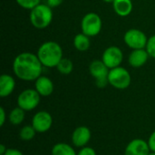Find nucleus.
<instances>
[{
    "mask_svg": "<svg viewBox=\"0 0 155 155\" xmlns=\"http://www.w3.org/2000/svg\"><path fill=\"white\" fill-rule=\"evenodd\" d=\"M43 67L37 54L29 52L19 54L13 61V72L15 75L18 79L25 82L35 81L40 77Z\"/></svg>",
    "mask_w": 155,
    "mask_h": 155,
    "instance_id": "obj_1",
    "label": "nucleus"
},
{
    "mask_svg": "<svg viewBox=\"0 0 155 155\" xmlns=\"http://www.w3.org/2000/svg\"><path fill=\"white\" fill-rule=\"evenodd\" d=\"M36 54L44 67L54 68L63 58V49L58 43L47 41L39 46Z\"/></svg>",
    "mask_w": 155,
    "mask_h": 155,
    "instance_id": "obj_2",
    "label": "nucleus"
},
{
    "mask_svg": "<svg viewBox=\"0 0 155 155\" xmlns=\"http://www.w3.org/2000/svg\"><path fill=\"white\" fill-rule=\"evenodd\" d=\"M29 19L34 27L36 29H45L52 23L53 11L46 4H39L30 10Z\"/></svg>",
    "mask_w": 155,
    "mask_h": 155,
    "instance_id": "obj_3",
    "label": "nucleus"
},
{
    "mask_svg": "<svg viewBox=\"0 0 155 155\" xmlns=\"http://www.w3.org/2000/svg\"><path fill=\"white\" fill-rule=\"evenodd\" d=\"M109 84L118 90L127 89L132 83V77L127 69L122 66H118L110 69L108 74Z\"/></svg>",
    "mask_w": 155,
    "mask_h": 155,
    "instance_id": "obj_4",
    "label": "nucleus"
},
{
    "mask_svg": "<svg viewBox=\"0 0 155 155\" xmlns=\"http://www.w3.org/2000/svg\"><path fill=\"white\" fill-rule=\"evenodd\" d=\"M103 23L100 15L96 13L90 12L84 15L81 22L82 33L89 37L96 36L102 30Z\"/></svg>",
    "mask_w": 155,
    "mask_h": 155,
    "instance_id": "obj_5",
    "label": "nucleus"
},
{
    "mask_svg": "<svg viewBox=\"0 0 155 155\" xmlns=\"http://www.w3.org/2000/svg\"><path fill=\"white\" fill-rule=\"evenodd\" d=\"M41 95L35 89H25L17 96V106L25 112L33 111L40 103Z\"/></svg>",
    "mask_w": 155,
    "mask_h": 155,
    "instance_id": "obj_6",
    "label": "nucleus"
},
{
    "mask_svg": "<svg viewBox=\"0 0 155 155\" xmlns=\"http://www.w3.org/2000/svg\"><path fill=\"white\" fill-rule=\"evenodd\" d=\"M110 69L102 60H94L89 65L90 74L95 79V84L99 88H104L108 84V74Z\"/></svg>",
    "mask_w": 155,
    "mask_h": 155,
    "instance_id": "obj_7",
    "label": "nucleus"
},
{
    "mask_svg": "<svg viewBox=\"0 0 155 155\" xmlns=\"http://www.w3.org/2000/svg\"><path fill=\"white\" fill-rule=\"evenodd\" d=\"M125 45L133 50L146 48L148 38L144 32L140 29L132 28L125 32L124 35Z\"/></svg>",
    "mask_w": 155,
    "mask_h": 155,
    "instance_id": "obj_8",
    "label": "nucleus"
},
{
    "mask_svg": "<svg viewBox=\"0 0 155 155\" xmlns=\"http://www.w3.org/2000/svg\"><path fill=\"white\" fill-rule=\"evenodd\" d=\"M101 60L109 69H113L121 65L124 60V53L120 47L112 45L104 51Z\"/></svg>",
    "mask_w": 155,
    "mask_h": 155,
    "instance_id": "obj_9",
    "label": "nucleus"
},
{
    "mask_svg": "<svg viewBox=\"0 0 155 155\" xmlns=\"http://www.w3.org/2000/svg\"><path fill=\"white\" fill-rule=\"evenodd\" d=\"M31 124L36 133H46L51 129L53 125V117L46 111H39L34 114Z\"/></svg>",
    "mask_w": 155,
    "mask_h": 155,
    "instance_id": "obj_10",
    "label": "nucleus"
},
{
    "mask_svg": "<svg viewBox=\"0 0 155 155\" xmlns=\"http://www.w3.org/2000/svg\"><path fill=\"white\" fill-rule=\"evenodd\" d=\"M92 137V133L87 126L76 127L72 134V143L76 148H83L87 146Z\"/></svg>",
    "mask_w": 155,
    "mask_h": 155,
    "instance_id": "obj_11",
    "label": "nucleus"
},
{
    "mask_svg": "<svg viewBox=\"0 0 155 155\" xmlns=\"http://www.w3.org/2000/svg\"><path fill=\"white\" fill-rule=\"evenodd\" d=\"M150 153L148 143L140 138L132 140L124 150V155H149Z\"/></svg>",
    "mask_w": 155,
    "mask_h": 155,
    "instance_id": "obj_12",
    "label": "nucleus"
},
{
    "mask_svg": "<svg viewBox=\"0 0 155 155\" xmlns=\"http://www.w3.org/2000/svg\"><path fill=\"white\" fill-rule=\"evenodd\" d=\"M149 57L150 55L146 48L135 49L130 53L128 56V63L134 68H140L147 63Z\"/></svg>",
    "mask_w": 155,
    "mask_h": 155,
    "instance_id": "obj_13",
    "label": "nucleus"
},
{
    "mask_svg": "<svg viewBox=\"0 0 155 155\" xmlns=\"http://www.w3.org/2000/svg\"><path fill=\"white\" fill-rule=\"evenodd\" d=\"M35 89L41 96L47 97L53 94L54 86L53 81L49 77L41 75L35 81Z\"/></svg>",
    "mask_w": 155,
    "mask_h": 155,
    "instance_id": "obj_14",
    "label": "nucleus"
},
{
    "mask_svg": "<svg viewBox=\"0 0 155 155\" xmlns=\"http://www.w3.org/2000/svg\"><path fill=\"white\" fill-rule=\"evenodd\" d=\"M15 88V78L10 75L4 74L0 76V96L2 98L9 96Z\"/></svg>",
    "mask_w": 155,
    "mask_h": 155,
    "instance_id": "obj_15",
    "label": "nucleus"
},
{
    "mask_svg": "<svg viewBox=\"0 0 155 155\" xmlns=\"http://www.w3.org/2000/svg\"><path fill=\"white\" fill-rule=\"evenodd\" d=\"M113 7L116 15L122 17H126L132 13L134 5L132 0H114Z\"/></svg>",
    "mask_w": 155,
    "mask_h": 155,
    "instance_id": "obj_16",
    "label": "nucleus"
},
{
    "mask_svg": "<svg viewBox=\"0 0 155 155\" xmlns=\"http://www.w3.org/2000/svg\"><path fill=\"white\" fill-rule=\"evenodd\" d=\"M74 46L76 50L80 52H85L90 48L91 42L89 36L84 35V33H79L74 37L73 41Z\"/></svg>",
    "mask_w": 155,
    "mask_h": 155,
    "instance_id": "obj_17",
    "label": "nucleus"
},
{
    "mask_svg": "<svg viewBox=\"0 0 155 155\" xmlns=\"http://www.w3.org/2000/svg\"><path fill=\"white\" fill-rule=\"evenodd\" d=\"M51 155H77V153L72 145L64 143H58L53 146Z\"/></svg>",
    "mask_w": 155,
    "mask_h": 155,
    "instance_id": "obj_18",
    "label": "nucleus"
},
{
    "mask_svg": "<svg viewBox=\"0 0 155 155\" xmlns=\"http://www.w3.org/2000/svg\"><path fill=\"white\" fill-rule=\"evenodd\" d=\"M25 118V111L20 107H15L11 110L8 114V120L13 125H20Z\"/></svg>",
    "mask_w": 155,
    "mask_h": 155,
    "instance_id": "obj_19",
    "label": "nucleus"
},
{
    "mask_svg": "<svg viewBox=\"0 0 155 155\" xmlns=\"http://www.w3.org/2000/svg\"><path fill=\"white\" fill-rule=\"evenodd\" d=\"M56 69L61 74L64 75H68L70 74L73 70H74V64L69 58H64L63 57L62 60L59 62V64L56 66Z\"/></svg>",
    "mask_w": 155,
    "mask_h": 155,
    "instance_id": "obj_20",
    "label": "nucleus"
},
{
    "mask_svg": "<svg viewBox=\"0 0 155 155\" xmlns=\"http://www.w3.org/2000/svg\"><path fill=\"white\" fill-rule=\"evenodd\" d=\"M35 134H36V131L32 126V124L31 125H25L24 127H22L20 129L19 138L22 141L29 142V141H31V140H33L35 138Z\"/></svg>",
    "mask_w": 155,
    "mask_h": 155,
    "instance_id": "obj_21",
    "label": "nucleus"
},
{
    "mask_svg": "<svg viewBox=\"0 0 155 155\" xmlns=\"http://www.w3.org/2000/svg\"><path fill=\"white\" fill-rule=\"evenodd\" d=\"M15 1L19 6L26 10H32L36 5L41 4L40 3L41 0H15Z\"/></svg>",
    "mask_w": 155,
    "mask_h": 155,
    "instance_id": "obj_22",
    "label": "nucleus"
},
{
    "mask_svg": "<svg viewBox=\"0 0 155 155\" xmlns=\"http://www.w3.org/2000/svg\"><path fill=\"white\" fill-rule=\"evenodd\" d=\"M146 50H147L150 57H153V59H155V35L148 38Z\"/></svg>",
    "mask_w": 155,
    "mask_h": 155,
    "instance_id": "obj_23",
    "label": "nucleus"
},
{
    "mask_svg": "<svg viewBox=\"0 0 155 155\" xmlns=\"http://www.w3.org/2000/svg\"><path fill=\"white\" fill-rule=\"evenodd\" d=\"M77 155H97L94 149L89 146H85L80 149V151L77 153Z\"/></svg>",
    "mask_w": 155,
    "mask_h": 155,
    "instance_id": "obj_24",
    "label": "nucleus"
},
{
    "mask_svg": "<svg viewBox=\"0 0 155 155\" xmlns=\"http://www.w3.org/2000/svg\"><path fill=\"white\" fill-rule=\"evenodd\" d=\"M147 143H148L151 152H155V131L151 134V135L148 138Z\"/></svg>",
    "mask_w": 155,
    "mask_h": 155,
    "instance_id": "obj_25",
    "label": "nucleus"
},
{
    "mask_svg": "<svg viewBox=\"0 0 155 155\" xmlns=\"http://www.w3.org/2000/svg\"><path fill=\"white\" fill-rule=\"evenodd\" d=\"M64 0H46V5H49L51 8H54L59 6Z\"/></svg>",
    "mask_w": 155,
    "mask_h": 155,
    "instance_id": "obj_26",
    "label": "nucleus"
},
{
    "mask_svg": "<svg viewBox=\"0 0 155 155\" xmlns=\"http://www.w3.org/2000/svg\"><path fill=\"white\" fill-rule=\"evenodd\" d=\"M5 121H6V114H5L4 107H1L0 108V126L1 127L4 126Z\"/></svg>",
    "mask_w": 155,
    "mask_h": 155,
    "instance_id": "obj_27",
    "label": "nucleus"
},
{
    "mask_svg": "<svg viewBox=\"0 0 155 155\" xmlns=\"http://www.w3.org/2000/svg\"><path fill=\"white\" fill-rule=\"evenodd\" d=\"M4 155H24L21 151H19L18 149H15V148H9L7 149L6 153Z\"/></svg>",
    "mask_w": 155,
    "mask_h": 155,
    "instance_id": "obj_28",
    "label": "nucleus"
},
{
    "mask_svg": "<svg viewBox=\"0 0 155 155\" xmlns=\"http://www.w3.org/2000/svg\"><path fill=\"white\" fill-rule=\"evenodd\" d=\"M7 149H8V148H6V147H5V145L1 144V145H0V155L5 154V153H6Z\"/></svg>",
    "mask_w": 155,
    "mask_h": 155,
    "instance_id": "obj_29",
    "label": "nucleus"
},
{
    "mask_svg": "<svg viewBox=\"0 0 155 155\" xmlns=\"http://www.w3.org/2000/svg\"><path fill=\"white\" fill-rule=\"evenodd\" d=\"M103 1L105 2V3H108V4H113L114 0H103Z\"/></svg>",
    "mask_w": 155,
    "mask_h": 155,
    "instance_id": "obj_30",
    "label": "nucleus"
},
{
    "mask_svg": "<svg viewBox=\"0 0 155 155\" xmlns=\"http://www.w3.org/2000/svg\"><path fill=\"white\" fill-rule=\"evenodd\" d=\"M149 155H155V152H151V153H149Z\"/></svg>",
    "mask_w": 155,
    "mask_h": 155,
    "instance_id": "obj_31",
    "label": "nucleus"
}]
</instances>
